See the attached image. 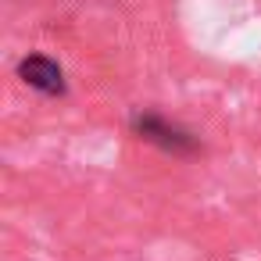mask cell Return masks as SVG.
<instances>
[{
    "label": "cell",
    "instance_id": "cell-1",
    "mask_svg": "<svg viewBox=\"0 0 261 261\" xmlns=\"http://www.w3.org/2000/svg\"><path fill=\"white\" fill-rule=\"evenodd\" d=\"M129 133L140 143H147V147H154L168 158H179V161H190V158L204 154V143L193 129H186L182 122H175V118H168L154 108H136L129 115Z\"/></svg>",
    "mask_w": 261,
    "mask_h": 261
},
{
    "label": "cell",
    "instance_id": "cell-2",
    "mask_svg": "<svg viewBox=\"0 0 261 261\" xmlns=\"http://www.w3.org/2000/svg\"><path fill=\"white\" fill-rule=\"evenodd\" d=\"M15 75L36 90L40 97H68V79H65V68L50 58V54H25L18 65H15Z\"/></svg>",
    "mask_w": 261,
    "mask_h": 261
}]
</instances>
